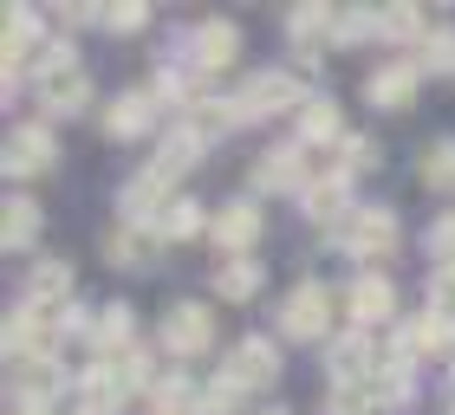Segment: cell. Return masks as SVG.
I'll use <instances>...</instances> for the list:
<instances>
[{
	"mask_svg": "<svg viewBox=\"0 0 455 415\" xmlns=\"http://www.w3.org/2000/svg\"><path fill=\"white\" fill-rule=\"evenodd\" d=\"M85 98H92V78L78 66V52L46 46V59H39V104H46V111H78Z\"/></svg>",
	"mask_w": 455,
	"mask_h": 415,
	"instance_id": "cell-1",
	"label": "cell"
},
{
	"mask_svg": "<svg viewBox=\"0 0 455 415\" xmlns=\"http://www.w3.org/2000/svg\"><path fill=\"white\" fill-rule=\"evenodd\" d=\"M339 247L358 254L364 266L384 260L390 247H397V215H390V208H351V215L339 221Z\"/></svg>",
	"mask_w": 455,
	"mask_h": 415,
	"instance_id": "cell-2",
	"label": "cell"
},
{
	"mask_svg": "<svg viewBox=\"0 0 455 415\" xmlns=\"http://www.w3.org/2000/svg\"><path fill=\"white\" fill-rule=\"evenodd\" d=\"M299 78L293 72H260V78H247V85L228 98V111H235V123L241 117H267V111H299Z\"/></svg>",
	"mask_w": 455,
	"mask_h": 415,
	"instance_id": "cell-3",
	"label": "cell"
},
{
	"mask_svg": "<svg viewBox=\"0 0 455 415\" xmlns=\"http://www.w3.org/2000/svg\"><path fill=\"white\" fill-rule=\"evenodd\" d=\"M325 325H332V293H325L319 279L293 286L286 305H280V331L286 338H325Z\"/></svg>",
	"mask_w": 455,
	"mask_h": 415,
	"instance_id": "cell-4",
	"label": "cell"
},
{
	"mask_svg": "<svg viewBox=\"0 0 455 415\" xmlns=\"http://www.w3.org/2000/svg\"><path fill=\"white\" fill-rule=\"evenodd\" d=\"M215 338V318H209V305H196V299H182L163 311V350H176V357H189V350H209Z\"/></svg>",
	"mask_w": 455,
	"mask_h": 415,
	"instance_id": "cell-5",
	"label": "cell"
},
{
	"mask_svg": "<svg viewBox=\"0 0 455 415\" xmlns=\"http://www.w3.org/2000/svg\"><path fill=\"white\" fill-rule=\"evenodd\" d=\"M124 221H143V227H156L163 221V208H170V169H156V162H150V169H137L131 182H124Z\"/></svg>",
	"mask_w": 455,
	"mask_h": 415,
	"instance_id": "cell-6",
	"label": "cell"
},
{
	"mask_svg": "<svg viewBox=\"0 0 455 415\" xmlns=\"http://www.w3.org/2000/svg\"><path fill=\"white\" fill-rule=\"evenodd\" d=\"M345 311H351L358 331H378V325H390V311H397V293H390L384 273H358L351 293H345Z\"/></svg>",
	"mask_w": 455,
	"mask_h": 415,
	"instance_id": "cell-7",
	"label": "cell"
},
{
	"mask_svg": "<svg viewBox=\"0 0 455 415\" xmlns=\"http://www.w3.org/2000/svg\"><path fill=\"white\" fill-rule=\"evenodd\" d=\"M0 156H7V176H39V169H52V130H46V123H20Z\"/></svg>",
	"mask_w": 455,
	"mask_h": 415,
	"instance_id": "cell-8",
	"label": "cell"
},
{
	"mask_svg": "<svg viewBox=\"0 0 455 415\" xmlns=\"http://www.w3.org/2000/svg\"><path fill=\"white\" fill-rule=\"evenodd\" d=\"M52 331H59V318L20 305L13 318H7V357H13V364H20V357H46V350H52Z\"/></svg>",
	"mask_w": 455,
	"mask_h": 415,
	"instance_id": "cell-9",
	"label": "cell"
},
{
	"mask_svg": "<svg viewBox=\"0 0 455 415\" xmlns=\"http://www.w3.org/2000/svg\"><path fill=\"white\" fill-rule=\"evenodd\" d=\"M66 299H72V266L66 260H39L33 273H27V305L33 311H59V318H66Z\"/></svg>",
	"mask_w": 455,
	"mask_h": 415,
	"instance_id": "cell-10",
	"label": "cell"
},
{
	"mask_svg": "<svg viewBox=\"0 0 455 415\" xmlns=\"http://www.w3.org/2000/svg\"><path fill=\"white\" fill-rule=\"evenodd\" d=\"M417 78H423V66H378L364 78V98L378 104V111H410V98H417Z\"/></svg>",
	"mask_w": 455,
	"mask_h": 415,
	"instance_id": "cell-11",
	"label": "cell"
},
{
	"mask_svg": "<svg viewBox=\"0 0 455 415\" xmlns=\"http://www.w3.org/2000/svg\"><path fill=\"white\" fill-rule=\"evenodd\" d=\"M117 409H124V389L111 377V364H98L72 383V415H117Z\"/></svg>",
	"mask_w": 455,
	"mask_h": 415,
	"instance_id": "cell-12",
	"label": "cell"
},
{
	"mask_svg": "<svg viewBox=\"0 0 455 415\" xmlns=\"http://www.w3.org/2000/svg\"><path fill=\"white\" fill-rule=\"evenodd\" d=\"M254 240H260V215H254V201H228L221 215H215V247H221L228 260H241Z\"/></svg>",
	"mask_w": 455,
	"mask_h": 415,
	"instance_id": "cell-13",
	"label": "cell"
},
{
	"mask_svg": "<svg viewBox=\"0 0 455 415\" xmlns=\"http://www.w3.org/2000/svg\"><path fill=\"white\" fill-rule=\"evenodd\" d=\"M228 377H235L241 389L274 383V377H280V350L267 344V338H241V344H235V357H228Z\"/></svg>",
	"mask_w": 455,
	"mask_h": 415,
	"instance_id": "cell-14",
	"label": "cell"
},
{
	"mask_svg": "<svg viewBox=\"0 0 455 415\" xmlns=\"http://www.w3.org/2000/svg\"><path fill=\"white\" fill-rule=\"evenodd\" d=\"M156 247H163V234H156V227H143V221H117L111 234H105V254L117 266H150Z\"/></svg>",
	"mask_w": 455,
	"mask_h": 415,
	"instance_id": "cell-15",
	"label": "cell"
},
{
	"mask_svg": "<svg viewBox=\"0 0 455 415\" xmlns=\"http://www.w3.org/2000/svg\"><path fill=\"white\" fill-rule=\"evenodd\" d=\"M150 123H156V91H124V98H111V111H105L111 137H137V130H150Z\"/></svg>",
	"mask_w": 455,
	"mask_h": 415,
	"instance_id": "cell-16",
	"label": "cell"
},
{
	"mask_svg": "<svg viewBox=\"0 0 455 415\" xmlns=\"http://www.w3.org/2000/svg\"><path fill=\"white\" fill-rule=\"evenodd\" d=\"M209 150V137L196 130L189 117L182 123H170V137H163V150H156V169H170V176H182V169H196V156Z\"/></svg>",
	"mask_w": 455,
	"mask_h": 415,
	"instance_id": "cell-17",
	"label": "cell"
},
{
	"mask_svg": "<svg viewBox=\"0 0 455 415\" xmlns=\"http://www.w3.org/2000/svg\"><path fill=\"white\" fill-rule=\"evenodd\" d=\"M189 46H196V66H202V72H215V66H228V59L241 52V33L228 27V20H202Z\"/></svg>",
	"mask_w": 455,
	"mask_h": 415,
	"instance_id": "cell-18",
	"label": "cell"
},
{
	"mask_svg": "<svg viewBox=\"0 0 455 415\" xmlns=\"http://www.w3.org/2000/svg\"><path fill=\"white\" fill-rule=\"evenodd\" d=\"M52 389H59L52 357H20L13 364V403H52Z\"/></svg>",
	"mask_w": 455,
	"mask_h": 415,
	"instance_id": "cell-19",
	"label": "cell"
},
{
	"mask_svg": "<svg viewBox=\"0 0 455 415\" xmlns=\"http://www.w3.org/2000/svg\"><path fill=\"white\" fill-rule=\"evenodd\" d=\"M286 33H293L299 52L332 46V7H293V13H286Z\"/></svg>",
	"mask_w": 455,
	"mask_h": 415,
	"instance_id": "cell-20",
	"label": "cell"
},
{
	"mask_svg": "<svg viewBox=\"0 0 455 415\" xmlns=\"http://www.w3.org/2000/svg\"><path fill=\"white\" fill-rule=\"evenodd\" d=\"M299 137H306V143H345L339 104H332V98H306V104H299Z\"/></svg>",
	"mask_w": 455,
	"mask_h": 415,
	"instance_id": "cell-21",
	"label": "cell"
},
{
	"mask_svg": "<svg viewBox=\"0 0 455 415\" xmlns=\"http://www.w3.org/2000/svg\"><path fill=\"white\" fill-rule=\"evenodd\" d=\"M345 182H351V176H339V169H332V176H319L313 189L299 195V201H306V215H313V221H345V215H351V208H345Z\"/></svg>",
	"mask_w": 455,
	"mask_h": 415,
	"instance_id": "cell-22",
	"label": "cell"
},
{
	"mask_svg": "<svg viewBox=\"0 0 455 415\" xmlns=\"http://www.w3.org/2000/svg\"><path fill=\"white\" fill-rule=\"evenodd\" d=\"M378 383H325V415H378Z\"/></svg>",
	"mask_w": 455,
	"mask_h": 415,
	"instance_id": "cell-23",
	"label": "cell"
},
{
	"mask_svg": "<svg viewBox=\"0 0 455 415\" xmlns=\"http://www.w3.org/2000/svg\"><path fill=\"white\" fill-rule=\"evenodd\" d=\"M215 293H221L228 305L254 299V293H260V266L247 260V254H241V260H221V266H215Z\"/></svg>",
	"mask_w": 455,
	"mask_h": 415,
	"instance_id": "cell-24",
	"label": "cell"
},
{
	"mask_svg": "<svg viewBox=\"0 0 455 415\" xmlns=\"http://www.w3.org/2000/svg\"><path fill=\"white\" fill-rule=\"evenodd\" d=\"M0 240H7V254H13V247H33V240H39V208H33L27 195H13L7 208H0Z\"/></svg>",
	"mask_w": 455,
	"mask_h": 415,
	"instance_id": "cell-25",
	"label": "cell"
},
{
	"mask_svg": "<svg viewBox=\"0 0 455 415\" xmlns=\"http://www.w3.org/2000/svg\"><path fill=\"white\" fill-rule=\"evenodd\" d=\"M0 46H7V78H13V66L27 59L33 46H39V20L27 13V7H7V27H0Z\"/></svg>",
	"mask_w": 455,
	"mask_h": 415,
	"instance_id": "cell-26",
	"label": "cell"
},
{
	"mask_svg": "<svg viewBox=\"0 0 455 415\" xmlns=\"http://www.w3.org/2000/svg\"><path fill=\"white\" fill-rule=\"evenodd\" d=\"M202 227H215L202 201H170V208H163V221H156V234H163V240H196Z\"/></svg>",
	"mask_w": 455,
	"mask_h": 415,
	"instance_id": "cell-27",
	"label": "cell"
},
{
	"mask_svg": "<svg viewBox=\"0 0 455 415\" xmlns=\"http://www.w3.org/2000/svg\"><path fill=\"white\" fill-rule=\"evenodd\" d=\"M92 338H98V350L131 357V305H105V311H98V325H92Z\"/></svg>",
	"mask_w": 455,
	"mask_h": 415,
	"instance_id": "cell-28",
	"label": "cell"
},
{
	"mask_svg": "<svg viewBox=\"0 0 455 415\" xmlns=\"http://www.w3.org/2000/svg\"><path fill=\"white\" fill-rule=\"evenodd\" d=\"M423 182L429 189H455V137H443V143L423 150Z\"/></svg>",
	"mask_w": 455,
	"mask_h": 415,
	"instance_id": "cell-29",
	"label": "cell"
},
{
	"mask_svg": "<svg viewBox=\"0 0 455 415\" xmlns=\"http://www.w3.org/2000/svg\"><path fill=\"white\" fill-rule=\"evenodd\" d=\"M417 33L429 39V20L417 7H384L378 13V39H417Z\"/></svg>",
	"mask_w": 455,
	"mask_h": 415,
	"instance_id": "cell-30",
	"label": "cell"
},
{
	"mask_svg": "<svg viewBox=\"0 0 455 415\" xmlns=\"http://www.w3.org/2000/svg\"><path fill=\"white\" fill-rule=\"evenodd\" d=\"M378 33V13L364 7H332V39H371Z\"/></svg>",
	"mask_w": 455,
	"mask_h": 415,
	"instance_id": "cell-31",
	"label": "cell"
},
{
	"mask_svg": "<svg viewBox=\"0 0 455 415\" xmlns=\"http://www.w3.org/2000/svg\"><path fill=\"white\" fill-rule=\"evenodd\" d=\"M429 311L455 325V266H436V273H429Z\"/></svg>",
	"mask_w": 455,
	"mask_h": 415,
	"instance_id": "cell-32",
	"label": "cell"
},
{
	"mask_svg": "<svg viewBox=\"0 0 455 415\" xmlns=\"http://www.w3.org/2000/svg\"><path fill=\"white\" fill-rule=\"evenodd\" d=\"M371 156H378V143H371V137H345L332 169H339V176H358V169H371Z\"/></svg>",
	"mask_w": 455,
	"mask_h": 415,
	"instance_id": "cell-33",
	"label": "cell"
},
{
	"mask_svg": "<svg viewBox=\"0 0 455 415\" xmlns=\"http://www.w3.org/2000/svg\"><path fill=\"white\" fill-rule=\"evenodd\" d=\"M423 66L429 72H455V33L449 27H436V33L423 39Z\"/></svg>",
	"mask_w": 455,
	"mask_h": 415,
	"instance_id": "cell-34",
	"label": "cell"
},
{
	"mask_svg": "<svg viewBox=\"0 0 455 415\" xmlns=\"http://www.w3.org/2000/svg\"><path fill=\"white\" fill-rule=\"evenodd\" d=\"M150 396H156V415H189V383L182 377H163Z\"/></svg>",
	"mask_w": 455,
	"mask_h": 415,
	"instance_id": "cell-35",
	"label": "cell"
},
{
	"mask_svg": "<svg viewBox=\"0 0 455 415\" xmlns=\"http://www.w3.org/2000/svg\"><path fill=\"white\" fill-rule=\"evenodd\" d=\"M143 20H150V7H143V0H124V7L105 13V27H111V33H137Z\"/></svg>",
	"mask_w": 455,
	"mask_h": 415,
	"instance_id": "cell-36",
	"label": "cell"
},
{
	"mask_svg": "<svg viewBox=\"0 0 455 415\" xmlns=\"http://www.w3.org/2000/svg\"><path fill=\"white\" fill-rule=\"evenodd\" d=\"M429 254H436L443 266H455V215H443L436 227H429Z\"/></svg>",
	"mask_w": 455,
	"mask_h": 415,
	"instance_id": "cell-37",
	"label": "cell"
},
{
	"mask_svg": "<svg viewBox=\"0 0 455 415\" xmlns=\"http://www.w3.org/2000/svg\"><path fill=\"white\" fill-rule=\"evenodd\" d=\"M202 403H209L215 415H228V409L241 403V383H235V377H215V383H209V396H202Z\"/></svg>",
	"mask_w": 455,
	"mask_h": 415,
	"instance_id": "cell-38",
	"label": "cell"
},
{
	"mask_svg": "<svg viewBox=\"0 0 455 415\" xmlns=\"http://www.w3.org/2000/svg\"><path fill=\"white\" fill-rule=\"evenodd\" d=\"M13 415H52L46 403H13Z\"/></svg>",
	"mask_w": 455,
	"mask_h": 415,
	"instance_id": "cell-39",
	"label": "cell"
},
{
	"mask_svg": "<svg viewBox=\"0 0 455 415\" xmlns=\"http://www.w3.org/2000/svg\"><path fill=\"white\" fill-rule=\"evenodd\" d=\"M267 415H286V409H267Z\"/></svg>",
	"mask_w": 455,
	"mask_h": 415,
	"instance_id": "cell-40",
	"label": "cell"
},
{
	"mask_svg": "<svg viewBox=\"0 0 455 415\" xmlns=\"http://www.w3.org/2000/svg\"><path fill=\"white\" fill-rule=\"evenodd\" d=\"M449 409H455V396H449Z\"/></svg>",
	"mask_w": 455,
	"mask_h": 415,
	"instance_id": "cell-41",
	"label": "cell"
}]
</instances>
